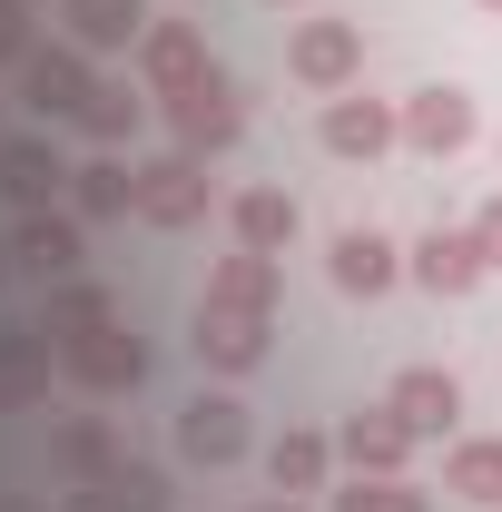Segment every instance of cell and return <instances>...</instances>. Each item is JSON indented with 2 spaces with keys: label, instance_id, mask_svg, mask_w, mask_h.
Returning <instances> with one entry per match:
<instances>
[{
  "label": "cell",
  "instance_id": "6da1fadb",
  "mask_svg": "<svg viewBox=\"0 0 502 512\" xmlns=\"http://www.w3.org/2000/svg\"><path fill=\"white\" fill-rule=\"evenodd\" d=\"M266 335H276V256H217L207 266V296H197V365H217V375H247L256 355H266Z\"/></svg>",
  "mask_w": 502,
  "mask_h": 512
},
{
  "label": "cell",
  "instance_id": "7a4b0ae2",
  "mask_svg": "<svg viewBox=\"0 0 502 512\" xmlns=\"http://www.w3.org/2000/svg\"><path fill=\"white\" fill-rule=\"evenodd\" d=\"M237 453H247V404H237V394H188V404H178V463L227 473Z\"/></svg>",
  "mask_w": 502,
  "mask_h": 512
},
{
  "label": "cell",
  "instance_id": "3957f363",
  "mask_svg": "<svg viewBox=\"0 0 502 512\" xmlns=\"http://www.w3.org/2000/svg\"><path fill=\"white\" fill-rule=\"evenodd\" d=\"M286 69L335 99V89H355V69H365V30H355V20H306V30L286 40Z\"/></svg>",
  "mask_w": 502,
  "mask_h": 512
},
{
  "label": "cell",
  "instance_id": "277c9868",
  "mask_svg": "<svg viewBox=\"0 0 502 512\" xmlns=\"http://www.w3.org/2000/svg\"><path fill=\"white\" fill-rule=\"evenodd\" d=\"M207 40H197V20H148L138 30V79H148V99H178V89H197L207 79Z\"/></svg>",
  "mask_w": 502,
  "mask_h": 512
},
{
  "label": "cell",
  "instance_id": "5b68a950",
  "mask_svg": "<svg viewBox=\"0 0 502 512\" xmlns=\"http://www.w3.org/2000/svg\"><path fill=\"white\" fill-rule=\"evenodd\" d=\"M138 217H148V227H188V217H207V158H188V148L148 158V168H138Z\"/></svg>",
  "mask_w": 502,
  "mask_h": 512
},
{
  "label": "cell",
  "instance_id": "8992f818",
  "mask_svg": "<svg viewBox=\"0 0 502 512\" xmlns=\"http://www.w3.org/2000/svg\"><path fill=\"white\" fill-rule=\"evenodd\" d=\"M89 89H99V79H89V50H69V40H50V50L20 60V99H30L40 119H79Z\"/></svg>",
  "mask_w": 502,
  "mask_h": 512
},
{
  "label": "cell",
  "instance_id": "52a82bcc",
  "mask_svg": "<svg viewBox=\"0 0 502 512\" xmlns=\"http://www.w3.org/2000/svg\"><path fill=\"white\" fill-rule=\"evenodd\" d=\"M60 365H69L79 384H89V394H128V384L148 375V345H138V335H128L119 316H109L99 335H69V345H60Z\"/></svg>",
  "mask_w": 502,
  "mask_h": 512
},
{
  "label": "cell",
  "instance_id": "ba28073f",
  "mask_svg": "<svg viewBox=\"0 0 502 512\" xmlns=\"http://www.w3.org/2000/svg\"><path fill=\"white\" fill-rule=\"evenodd\" d=\"M315 138H325L335 158H384V148L404 138V119H394L384 99H365V89H335V99H325V119H315Z\"/></svg>",
  "mask_w": 502,
  "mask_h": 512
},
{
  "label": "cell",
  "instance_id": "9c48e42d",
  "mask_svg": "<svg viewBox=\"0 0 502 512\" xmlns=\"http://www.w3.org/2000/svg\"><path fill=\"white\" fill-rule=\"evenodd\" d=\"M394 119H404V148H424V158H453V148H473V99H463L453 79H443V89H414Z\"/></svg>",
  "mask_w": 502,
  "mask_h": 512
},
{
  "label": "cell",
  "instance_id": "30bf717a",
  "mask_svg": "<svg viewBox=\"0 0 502 512\" xmlns=\"http://www.w3.org/2000/svg\"><path fill=\"white\" fill-rule=\"evenodd\" d=\"M168 119H178V148H188V158L227 148V138H237V89H227V69H207L197 89H178V99H168Z\"/></svg>",
  "mask_w": 502,
  "mask_h": 512
},
{
  "label": "cell",
  "instance_id": "8fae6325",
  "mask_svg": "<svg viewBox=\"0 0 502 512\" xmlns=\"http://www.w3.org/2000/svg\"><path fill=\"white\" fill-rule=\"evenodd\" d=\"M404 266H414L434 296H473L493 256H483V237H473V227H434V237H414V256H404Z\"/></svg>",
  "mask_w": 502,
  "mask_h": 512
},
{
  "label": "cell",
  "instance_id": "7c38bea8",
  "mask_svg": "<svg viewBox=\"0 0 502 512\" xmlns=\"http://www.w3.org/2000/svg\"><path fill=\"white\" fill-rule=\"evenodd\" d=\"M69 188V158L50 148V138H0V197L30 217V207H50V197Z\"/></svg>",
  "mask_w": 502,
  "mask_h": 512
},
{
  "label": "cell",
  "instance_id": "4fadbf2b",
  "mask_svg": "<svg viewBox=\"0 0 502 512\" xmlns=\"http://www.w3.org/2000/svg\"><path fill=\"white\" fill-rule=\"evenodd\" d=\"M325 276H335L345 296H384V286L404 276V256H394V237H375V227H335V247H325Z\"/></svg>",
  "mask_w": 502,
  "mask_h": 512
},
{
  "label": "cell",
  "instance_id": "5bb4252c",
  "mask_svg": "<svg viewBox=\"0 0 502 512\" xmlns=\"http://www.w3.org/2000/svg\"><path fill=\"white\" fill-rule=\"evenodd\" d=\"M60 512H168V473H158V463H109V473H99V483H79V493H69Z\"/></svg>",
  "mask_w": 502,
  "mask_h": 512
},
{
  "label": "cell",
  "instance_id": "9a60e30c",
  "mask_svg": "<svg viewBox=\"0 0 502 512\" xmlns=\"http://www.w3.org/2000/svg\"><path fill=\"white\" fill-rule=\"evenodd\" d=\"M69 217H138V168H128L119 148H99L89 168H69Z\"/></svg>",
  "mask_w": 502,
  "mask_h": 512
},
{
  "label": "cell",
  "instance_id": "2e32d148",
  "mask_svg": "<svg viewBox=\"0 0 502 512\" xmlns=\"http://www.w3.org/2000/svg\"><path fill=\"white\" fill-rule=\"evenodd\" d=\"M10 256H20V266H40V276H50V286H60V276H79V217H50V207H30V217H20V227H10Z\"/></svg>",
  "mask_w": 502,
  "mask_h": 512
},
{
  "label": "cell",
  "instance_id": "e0dca14e",
  "mask_svg": "<svg viewBox=\"0 0 502 512\" xmlns=\"http://www.w3.org/2000/svg\"><path fill=\"white\" fill-rule=\"evenodd\" d=\"M335 453H345L355 473H404V453H414V434H404V414H394V404H375V414H345V434H335Z\"/></svg>",
  "mask_w": 502,
  "mask_h": 512
},
{
  "label": "cell",
  "instance_id": "ac0fdd59",
  "mask_svg": "<svg viewBox=\"0 0 502 512\" xmlns=\"http://www.w3.org/2000/svg\"><path fill=\"white\" fill-rule=\"evenodd\" d=\"M394 414H404V434H443L453 414H463V384L443 375V365H414V375H394V394H384Z\"/></svg>",
  "mask_w": 502,
  "mask_h": 512
},
{
  "label": "cell",
  "instance_id": "d6986e66",
  "mask_svg": "<svg viewBox=\"0 0 502 512\" xmlns=\"http://www.w3.org/2000/svg\"><path fill=\"white\" fill-rule=\"evenodd\" d=\"M69 20V50H128L148 30V0H60Z\"/></svg>",
  "mask_w": 502,
  "mask_h": 512
},
{
  "label": "cell",
  "instance_id": "ffe728a7",
  "mask_svg": "<svg viewBox=\"0 0 502 512\" xmlns=\"http://www.w3.org/2000/svg\"><path fill=\"white\" fill-rule=\"evenodd\" d=\"M325 463H335L325 434H276V444H266V483L296 503V493H325Z\"/></svg>",
  "mask_w": 502,
  "mask_h": 512
},
{
  "label": "cell",
  "instance_id": "44dd1931",
  "mask_svg": "<svg viewBox=\"0 0 502 512\" xmlns=\"http://www.w3.org/2000/svg\"><path fill=\"white\" fill-rule=\"evenodd\" d=\"M50 384V325H10L0 335V404H30Z\"/></svg>",
  "mask_w": 502,
  "mask_h": 512
},
{
  "label": "cell",
  "instance_id": "7402d4cb",
  "mask_svg": "<svg viewBox=\"0 0 502 512\" xmlns=\"http://www.w3.org/2000/svg\"><path fill=\"white\" fill-rule=\"evenodd\" d=\"M227 217H237V247H256V256H276L286 237H296V197L286 188H247Z\"/></svg>",
  "mask_w": 502,
  "mask_h": 512
},
{
  "label": "cell",
  "instance_id": "603a6c76",
  "mask_svg": "<svg viewBox=\"0 0 502 512\" xmlns=\"http://www.w3.org/2000/svg\"><path fill=\"white\" fill-rule=\"evenodd\" d=\"M50 463H60L69 483H99V473L119 463V434H109L99 414H79V424H60V434H50Z\"/></svg>",
  "mask_w": 502,
  "mask_h": 512
},
{
  "label": "cell",
  "instance_id": "cb8c5ba5",
  "mask_svg": "<svg viewBox=\"0 0 502 512\" xmlns=\"http://www.w3.org/2000/svg\"><path fill=\"white\" fill-rule=\"evenodd\" d=\"M40 325H50L60 345H69V335H99V325H109V286H89V276H60V286H50V316H40Z\"/></svg>",
  "mask_w": 502,
  "mask_h": 512
},
{
  "label": "cell",
  "instance_id": "d4e9b609",
  "mask_svg": "<svg viewBox=\"0 0 502 512\" xmlns=\"http://www.w3.org/2000/svg\"><path fill=\"white\" fill-rule=\"evenodd\" d=\"M443 493H463V503H493V512H502V444H453Z\"/></svg>",
  "mask_w": 502,
  "mask_h": 512
},
{
  "label": "cell",
  "instance_id": "484cf974",
  "mask_svg": "<svg viewBox=\"0 0 502 512\" xmlns=\"http://www.w3.org/2000/svg\"><path fill=\"white\" fill-rule=\"evenodd\" d=\"M335 512H434V503H424L404 473H355V483L335 493Z\"/></svg>",
  "mask_w": 502,
  "mask_h": 512
},
{
  "label": "cell",
  "instance_id": "4316f807",
  "mask_svg": "<svg viewBox=\"0 0 502 512\" xmlns=\"http://www.w3.org/2000/svg\"><path fill=\"white\" fill-rule=\"evenodd\" d=\"M79 128H89L99 148H119L128 128H138V99H128L119 79H99V89H89V109H79Z\"/></svg>",
  "mask_w": 502,
  "mask_h": 512
},
{
  "label": "cell",
  "instance_id": "83f0119b",
  "mask_svg": "<svg viewBox=\"0 0 502 512\" xmlns=\"http://www.w3.org/2000/svg\"><path fill=\"white\" fill-rule=\"evenodd\" d=\"M30 50H40V40H30V0H0V60L20 69Z\"/></svg>",
  "mask_w": 502,
  "mask_h": 512
},
{
  "label": "cell",
  "instance_id": "f1b7e54d",
  "mask_svg": "<svg viewBox=\"0 0 502 512\" xmlns=\"http://www.w3.org/2000/svg\"><path fill=\"white\" fill-rule=\"evenodd\" d=\"M473 237H483V256H493V266H502V197H493V207H483V217H473Z\"/></svg>",
  "mask_w": 502,
  "mask_h": 512
},
{
  "label": "cell",
  "instance_id": "f546056e",
  "mask_svg": "<svg viewBox=\"0 0 502 512\" xmlns=\"http://www.w3.org/2000/svg\"><path fill=\"white\" fill-rule=\"evenodd\" d=\"M256 512H296V503H256Z\"/></svg>",
  "mask_w": 502,
  "mask_h": 512
},
{
  "label": "cell",
  "instance_id": "4dcf8cb0",
  "mask_svg": "<svg viewBox=\"0 0 502 512\" xmlns=\"http://www.w3.org/2000/svg\"><path fill=\"white\" fill-rule=\"evenodd\" d=\"M483 10H502V0H483Z\"/></svg>",
  "mask_w": 502,
  "mask_h": 512
},
{
  "label": "cell",
  "instance_id": "1f68e13d",
  "mask_svg": "<svg viewBox=\"0 0 502 512\" xmlns=\"http://www.w3.org/2000/svg\"><path fill=\"white\" fill-rule=\"evenodd\" d=\"M0 512H20V503H0Z\"/></svg>",
  "mask_w": 502,
  "mask_h": 512
}]
</instances>
